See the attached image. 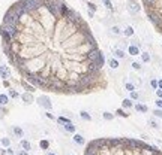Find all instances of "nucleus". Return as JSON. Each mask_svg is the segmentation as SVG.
<instances>
[{
  "instance_id": "f257e3e1",
  "label": "nucleus",
  "mask_w": 162,
  "mask_h": 155,
  "mask_svg": "<svg viewBox=\"0 0 162 155\" xmlns=\"http://www.w3.org/2000/svg\"><path fill=\"white\" fill-rule=\"evenodd\" d=\"M21 2H23L27 12H35V11L41 9L45 3V0H21Z\"/></svg>"
},
{
  "instance_id": "f03ea898",
  "label": "nucleus",
  "mask_w": 162,
  "mask_h": 155,
  "mask_svg": "<svg viewBox=\"0 0 162 155\" xmlns=\"http://www.w3.org/2000/svg\"><path fill=\"white\" fill-rule=\"evenodd\" d=\"M20 16L17 15L15 12L12 11V9H9L8 12H6V15H5V19H3V24H9V25H18V22H20Z\"/></svg>"
},
{
  "instance_id": "7ed1b4c3",
  "label": "nucleus",
  "mask_w": 162,
  "mask_h": 155,
  "mask_svg": "<svg viewBox=\"0 0 162 155\" xmlns=\"http://www.w3.org/2000/svg\"><path fill=\"white\" fill-rule=\"evenodd\" d=\"M0 29H3V30L6 31V33H8V34L11 36V37H12V39H15V37H17V34H18V29H17L15 25H9V24H3V25H2Z\"/></svg>"
},
{
  "instance_id": "20e7f679",
  "label": "nucleus",
  "mask_w": 162,
  "mask_h": 155,
  "mask_svg": "<svg viewBox=\"0 0 162 155\" xmlns=\"http://www.w3.org/2000/svg\"><path fill=\"white\" fill-rule=\"evenodd\" d=\"M38 103H39L42 108H45L47 110H50V109H51V101H50L48 97H45V95L39 97V98H38Z\"/></svg>"
},
{
  "instance_id": "39448f33",
  "label": "nucleus",
  "mask_w": 162,
  "mask_h": 155,
  "mask_svg": "<svg viewBox=\"0 0 162 155\" xmlns=\"http://www.w3.org/2000/svg\"><path fill=\"white\" fill-rule=\"evenodd\" d=\"M128 9H129V12L131 14H137V12H140V5L138 3H135V2H131L129 3V6H128Z\"/></svg>"
},
{
  "instance_id": "423d86ee",
  "label": "nucleus",
  "mask_w": 162,
  "mask_h": 155,
  "mask_svg": "<svg viewBox=\"0 0 162 155\" xmlns=\"http://www.w3.org/2000/svg\"><path fill=\"white\" fill-rule=\"evenodd\" d=\"M0 78H3V79L9 78V67L8 66H0Z\"/></svg>"
},
{
  "instance_id": "0eeeda50",
  "label": "nucleus",
  "mask_w": 162,
  "mask_h": 155,
  "mask_svg": "<svg viewBox=\"0 0 162 155\" xmlns=\"http://www.w3.org/2000/svg\"><path fill=\"white\" fill-rule=\"evenodd\" d=\"M128 52H129L131 55H140V48L137 46V45H129Z\"/></svg>"
},
{
  "instance_id": "6e6552de",
  "label": "nucleus",
  "mask_w": 162,
  "mask_h": 155,
  "mask_svg": "<svg viewBox=\"0 0 162 155\" xmlns=\"http://www.w3.org/2000/svg\"><path fill=\"white\" fill-rule=\"evenodd\" d=\"M74 142H75L77 145H84V137H83L81 134H75V136H74Z\"/></svg>"
},
{
  "instance_id": "1a4fd4ad",
  "label": "nucleus",
  "mask_w": 162,
  "mask_h": 155,
  "mask_svg": "<svg viewBox=\"0 0 162 155\" xmlns=\"http://www.w3.org/2000/svg\"><path fill=\"white\" fill-rule=\"evenodd\" d=\"M21 98L26 101V103H32L33 101V97H32V94H29V93H26V94H23L21 95Z\"/></svg>"
},
{
  "instance_id": "9d476101",
  "label": "nucleus",
  "mask_w": 162,
  "mask_h": 155,
  "mask_svg": "<svg viewBox=\"0 0 162 155\" xmlns=\"http://www.w3.org/2000/svg\"><path fill=\"white\" fill-rule=\"evenodd\" d=\"M135 110H138V112H147V110H149V108H147L146 105L138 103V105H135Z\"/></svg>"
},
{
  "instance_id": "9b49d317",
  "label": "nucleus",
  "mask_w": 162,
  "mask_h": 155,
  "mask_svg": "<svg viewBox=\"0 0 162 155\" xmlns=\"http://www.w3.org/2000/svg\"><path fill=\"white\" fill-rule=\"evenodd\" d=\"M114 55H116V58H125V57H126V54H125L122 49H116V51H114Z\"/></svg>"
},
{
  "instance_id": "f8f14e48",
  "label": "nucleus",
  "mask_w": 162,
  "mask_h": 155,
  "mask_svg": "<svg viewBox=\"0 0 162 155\" xmlns=\"http://www.w3.org/2000/svg\"><path fill=\"white\" fill-rule=\"evenodd\" d=\"M21 148H23L24 151H30V149H32V146H30V143H29L27 140H21Z\"/></svg>"
},
{
  "instance_id": "ddd939ff",
  "label": "nucleus",
  "mask_w": 162,
  "mask_h": 155,
  "mask_svg": "<svg viewBox=\"0 0 162 155\" xmlns=\"http://www.w3.org/2000/svg\"><path fill=\"white\" fill-rule=\"evenodd\" d=\"M65 130L69 131V133H74L75 131V125L72 124V122H68V124H65Z\"/></svg>"
},
{
  "instance_id": "4468645a",
  "label": "nucleus",
  "mask_w": 162,
  "mask_h": 155,
  "mask_svg": "<svg viewBox=\"0 0 162 155\" xmlns=\"http://www.w3.org/2000/svg\"><path fill=\"white\" fill-rule=\"evenodd\" d=\"M122 105H123V108H126V109H128V108H132V106H134V103H132V100H131V98H125Z\"/></svg>"
},
{
  "instance_id": "2eb2a0df",
  "label": "nucleus",
  "mask_w": 162,
  "mask_h": 155,
  "mask_svg": "<svg viewBox=\"0 0 162 155\" xmlns=\"http://www.w3.org/2000/svg\"><path fill=\"white\" fill-rule=\"evenodd\" d=\"M125 88H126V91H129V93H132V91H135V85H134L132 82H126Z\"/></svg>"
},
{
  "instance_id": "dca6fc26",
  "label": "nucleus",
  "mask_w": 162,
  "mask_h": 155,
  "mask_svg": "<svg viewBox=\"0 0 162 155\" xmlns=\"http://www.w3.org/2000/svg\"><path fill=\"white\" fill-rule=\"evenodd\" d=\"M108 64H110L111 69H117V67H119V61H117L116 58H111V60L108 61Z\"/></svg>"
},
{
  "instance_id": "f3484780",
  "label": "nucleus",
  "mask_w": 162,
  "mask_h": 155,
  "mask_svg": "<svg viewBox=\"0 0 162 155\" xmlns=\"http://www.w3.org/2000/svg\"><path fill=\"white\" fill-rule=\"evenodd\" d=\"M140 55H141V60H143L144 63L150 61V54H149V52H143V54H140Z\"/></svg>"
},
{
  "instance_id": "a211bd4d",
  "label": "nucleus",
  "mask_w": 162,
  "mask_h": 155,
  "mask_svg": "<svg viewBox=\"0 0 162 155\" xmlns=\"http://www.w3.org/2000/svg\"><path fill=\"white\" fill-rule=\"evenodd\" d=\"M14 134L18 136V137H23V134H24V133H23V130H21L20 127H14Z\"/></svg>"
},
{
  "instance_id": "6ab92c4d",
  "label": "nucleus",
  "mask_w": 162,
  "mask_h": 155,
  "mask_svg": "<svg viewBox=\"0 0 162 155\" xmlns=\"http://www.w3.org/2000/svg\"><path fill=\"white\" fill-rule=\"evenodd\" d=\"M8 101H9V97L5 94H0V105H6Z\"/></svg>"
},
{
  "instance_id": "aec40b11",
  "label": "nucleus",
  "mask_w": 162,
  "mask_h": 155,
  "mask_svg": "<svg viewBox=\"0 0 162 155\" xmlns=\"http://www.w3.org/2000/svg\"><path fill=\"white\" fill-rule=\"evenodd\" d=\"M123 33H125V36H128V37H129V36H134V29H132V27H126Z\"/></svg>"
},
{
  "instance_id": "412c9836",
  "label": "nucleus",
  "mask_w": 162,
  "mask_h": 155,
  "mask_svg": "<svg viewBox=\"0 0 162 155\" xmlns=\"http://www.w3.org/2000/svg\"><path fill=\"white\" fill-rule=\"evenodd\" d=\"M116 115H117V116H123V118H126V116H128L129 113H126V112H125L123 109H117V112H116Z\"/></svg>"
},
{
  "instance_id": "4be33fe9",
  "label": "nucleus",
  "mask_w": 162,
  "mask_h": 155,
  "mask_svg": "<svg viewBox=\"0 0 162 155\" xmlns=\"http://www.w3.org/2000/svg\"><path fill=\"white\" fill-rule=\"evenodd\" d=\"M80 116L83 118V119H86V121H90V119H92V116H90L87 112H84V110H83V112L80 113Z\"/></svg>"
},
{
  "instance_id": "5701e85b",
  "label": "nucleus",
  "mask_w": 162,
  "mask_h": 155,
  "mask_svg": "<svg viewBox=\"0 0 162 155\" xmlns=\"http://www.w3.org/2000/svg\"><path fill=\"white\" fill-rule=\"evenodd\" d=\"M102 116H104V119H107V121H111V119L114 118V115L113 113H110V112H104Z\"/></svg>"
},
{
  "instance_id": "b1692460",
  "label": "nucleus",
  "mask_w": 162,
  "mask_h": 155,
  "mask_svg": "<svg viewBox=\"0 0 162 155\" xmlns=\"http://www.w3.org/2000/svg\"><path fill=\"white\" fill-rule=\"evenodd\" d=\"M57 122H60V124H68V122H71L68 118H63V116H59L57 118Z\"/></svg>"
},
{
  "instance_id": "393cba45",
  "label": "nucleus",
  "mask_w": 162,
  "mask_h": 155,
  "mask_svg": "<svg viewBox=\"0 0 162 155\" xmlns=\"http://www.w3.org/2000/svg\"><path fill=\"white\" fill-rule=\"evenodd\" d=\"M150 87H152L153 90H158V81H156V79H152V81H150Z\"/></svg>"
},
{
  "instance_id": "a878e982",
  "label": "nucleus",
  "mask_w": 162,
  "mask_h": 155,
  "mask_svg": "<svg viewBox=\"0 0 162 155\" xmlns=\"http://www.w3.org/2000/svg\"><path fill=\"white\" fill-rule=\"evenodd\" d=\"M153 115L158 116V118H162V109H155L153 110Z\"/></svg>"
},
{
  "instance_id": "bb28decb",
  "label": "nucleus",
  "mask_w": 162,
  "mask_h": 155,
  "mask_svg": "<svg viewBox=\"0 0 162 155\" xmlns=\"http://www.w3.org/2000/svg\"><path fill=\"white\" fill-rule=\"evenodd\" d=\"M138 97H140V95H138L137 91H132V93H131V100H138Z\"/></svg>"
},
{
  "instance_id": "cd10ccee",
  "label": "nucleus",
  "mask_w": 162,
  "mask_h": 155,
  "mask_svg": "<svg viewBox=\"0 0 162 155\" xmlns=\"http://www.w3.org/2000/svg\"><path fill=\"white\" fill-rule=\"evenodd\" d=\"M39 145H41V148H42V149H47V148H48V142H47V140H41V143H39Z\"/></svg>"
},
{
  "instance_id": "c85d7f7f",
  "label": "nucleus",
  "mask_w": 162,
  "mask_h": 155,
  "mask_svg": "<svg viewBox=\"0 0 162 155\" xmlns=\"http://www.w3.org/2000/svg\"><path fill=\"white\" fill-rule=\"evenodd\" d=\"M9 143H11V142H9L8 137H3V139H2V145H3V146H9Z\"/></svg>"
},
{
  "instance_id": "c756f323",
  "label": "nucleus",
  "mask_w": 162,
  "mask_h": 155,
  "mask_svg": "<svg viewBox=\"0 0 162 155\" xmlns=\"http://www.w3.org/2000/svg\"><path fill=\"white\" fill-rule=\"evenodd\" d=\"M87 6H89V9H90V11H93V12L96 11V5H95V3H90V2H89V3H87Z\"/></svg>"
},
{
  "instance_id": "7c9ffc66",
  "label": "nucleus",
  "mask_w": 162,
  "mask_h": 155,
  "mask_svg": "<svg viewBox=\"0 0 162 155\" xmlns=\"http://www.w3.org/2000/svg\"><path fill=\"white\" fill-rule=\"evenodd\" d=\"M102 2H104V5H105L108 9H113V5H111V2H110V0H102Z\"/></svg>"
},
{
  "instance_id": "2f4dec72",
  "label": "nucleus",
  "mask_w": 162,
  "mask_h": 155,
  "mask_svg": "<svg viewBox=\"0 0 162 155\" xmlns=\"http://www.w3.org/2000/svg\"><path fill=\"white\" fill-rule=\"evenodd\" d=\"M111 31H113L114 34H120V33H122V31H120V29H119L117 25H114L113 29H111Z\"/></svg>"
},
{
  "instance_id": "473e14b6",
  "label": "nucleus",
  "mask_w": 162,
  "mask_h": 155,
  "mask_svg": "<svg viewBox=\"0 0 162 155\" xmlns=\"http://www.w3.org/2000/svg\"><path fill=\"white\" fill-rule=\"evenodd\" d=\"M132 67H134V69H135V70H140V69H141V64H140V63H132Z\"/></svg>"
},
{
  "instance_id": "72a5a7b5",
  "label": "nucleus",
  "mask_w": 162,
  "mask_h": 155,
  "mask_svg": "<svg viewBox=\"0 0 162 155\" xmlns=\"http://www.w3.org/2000/svg\"><path fill=\"white\" fill-rule=\"evenodd\" d=\"M155 103H156V106H158L159 109H162V98H158V100H156Z\"/></svg>"
},
{
  "instance_id": "f704fd0d",
  "label": "nucleus",
  "mask_w": 162,
  "mask_h": 155,
  "mask_svg": "<svg viewBox=\"0 0 162 155\" xmlns=\"http://www.w3.org/2000/svg\"><path fill=\"white\" fill-rule=\"evenodd\" d=\"M156 95H158V98H162V90H156Z\"/></svg>"
},
{
  "instance_id": "c9c22d12",
  "label": "nucleus",
  "mask_w": 162,
  "mask_h": 155,
  "mask_svg": "<svg viewBox=\"0 0 162 155\" xmlns=\"http://www.w3.org/2000/svg\"><path fill=\"white\" fill-rule=\"evenodd\" d=\"M9 94H11V97H14V98H17V97H18V94H17L15 91H12V90L9 91Z\"/></svg>"
},
{
  "instance_id": "e433bc0d",
  "label": "nucleus",
  "mask_w": 162,
  "mask_h": 155,
  "mask_svg": "<svg viewBox=\"0 0 162 155\" xmlns=\"http://www.w3.org/2000/svg\"><path fill=\"white\" fill-rule=\"evenodd\" d=\"M150 125H152V127H153V128H158V127H159V125L156 124V122H155V121H150Z\"/></svg>"
},
{
  "instance_id": "4c0bfd02",
  "label": "nucleus",
  "mask_w": 162,
  "mask_h": 155,
  "mask_svg": "<svg viewBox=\"0 0 162 155\" xmlns=\"http://www.w3.org/2000/svg\"><path fill=\"white\" fill-rule=\"evenodd\" d=\"M18 155H27V151H20Z\"/></svg>"
},
{
  "instance_id": "58836bf2",
  "label": "nucleus",
  "mask_w": 162,
  "mask_h": 155,
  "mask_svg": "<svg viewBox=\"0 0 162 155\" xmlns=\"http://www.w3.org/2000/svg\"><path fill=\"white\" fill-rule=\"evenodd\" d=\"M158 88L162 90V81H158Z\"/></svg>"
},
{
  "instance_id": "ea45409f",
  "label": "nucleus",
  "mask_w": 162,
  "mask_h": 155,
  "mask_svg": "<svg viewBox=\"0 0 162 155\" xmlns=\"http://www.w3.org/2000/svg\"><path fill=\"white\" fill-rule=\"evenodd\" d=\"M48 155H56V154H48Z\"/></svg>"
},
{
  "instance_id": "a19ab883",
  "label": "nucleus",
  "mask_w": 162,
  "mask_h": 155,
  "mask_svg": "<svg viewBox=\"0 0 162 155\" xmlns=\"http://www.w3.org/2000/svg\"><path fill=\"white\" fill-rule=\"evenodd\" d=\"M131 2H135V0H131Z\"/></svg>"
}]
</instances>
